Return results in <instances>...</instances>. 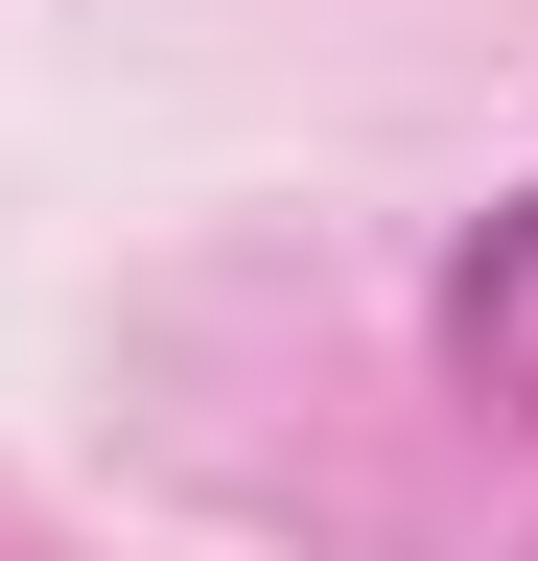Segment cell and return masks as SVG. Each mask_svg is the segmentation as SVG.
Returning <instances> with one entry per match:
<instances>
[{
  "label": "cell",
  "instance_id": "obj_1",
  "mask_svg": "<svg viewBox=\"0 0 538 561\" xmlns=\"http://www.w3.org/2000/svg\"><path fill=\"white\" fill-rule=\"evenodd\" d=\"M445 375L492 398V421H538V187L468 210V257H445Z\"/></svg>",
  "mask_w": 538,
  "mask_h": 561
}]
</instances>
